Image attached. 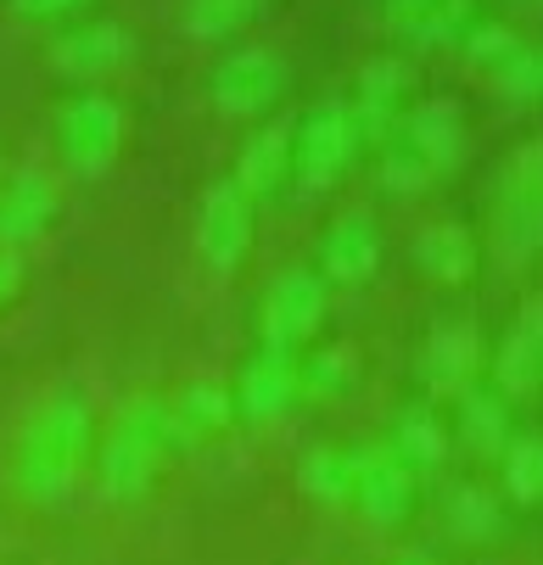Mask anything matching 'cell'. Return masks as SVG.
<instances>
[{
	"mask_svg": "<svg viewBox=\"0 0 543 565\" xmlns=\"http://www.w3.org/2000/svg\"><path fill=\"white\" fill-rule=\"evenodd\" d=\"M398 565H432V559H426V554H404Z\"/></svg>",
	"mask_w": 543,
	"mask_h": 565,
	"instance_id": "cell-35",
	"label": "cell"
},
{
	"mask_svg": "<svg viewBox=\"0 0 543 565\" xmlns=\"http://www.w3.org/2000/svg\"><path fill=\"white\" fill-rule=\"evenodd\" d=\"M297 488L315 499V504H331L342 510L353 499V470H348V454L342 448H308L302 465H297Z\"/></svg>",
	"mask_w": 543,
	"mask_h": 565,
	"instance_id": "cell-24",
	"label": "cell"
},
{
	"mask_svg": "<svg viewBox=\"0 0 543 565\" xmlns=\"http://www.w3.org/2000/svg\"><path fill=\"white\" fill-rule=\"evenodd\" d=\"M471 29V0H437V7L404 34L409 45H448Z\"/></svg>",
	"mask_w": 543,
	"mask_h": 565,
	"instance_id": "cell-29",
	"label": "cell"
},
{
	"mask_svg": "<svg viewBox=\"0 0 543 565\" xmlns=\"http://www.w3.org/2000/svg\"><path fill=\"white\" fill-rule=\"evenodd\" d=\"M515 420H510V397H499L493 386H465L459 392V437L471 454L493 459L504 443H510Z\"/></svg>",
	"mask_w": 543,
	"mask_h": 565,
	"instance_id": "cell-22",
	"label": "cell"
},
{
	"mask_svg": "<svg viewBox=\"0 0 543 565\" xmlns=\"http://www.w3.org/2000/svg\"><path fill=\"white\" fill-rule=\"evenodd\" d=\"M326 313H331V280L320 269H280L258 302V331L269 348H308L315 342V331L326 326Z\"/></svg>",
	"mask_w": 543,
	"mask_h": 565,
	"instance_id": "cell-5",
	"label": "cell"
},
{
	"mask_svg": "<svg viewBox=\"0 0 543 565\" xmlns=\"http://www.w3.org/2000/svg\"><path fill=\"white\" fill-rule=\"evenodd\" d=\"M348 364H353L348 348H320L297 359V397H337L348 386Z\"/></svg>",
	"mask_w": 543,
	"mask_h": 565,
	"instance_id": "cell-28",
	"label": "cell"
},
{
	"mask_svg": "<svg viewBox=\"0 0 543 565\" xmlns=\"http://www.w3.org/2000/svg\"><path fill=\"white\" fill-rule=\"evenodd\" d=\"M415 264L437 280V286H465L482 264V247L465 224H426L415 235Z\"/></svg>",
	"mask_w": 543,
	"mask_h": 565,
	"instance_id": "cell-19",
	"label": "cell"
},
{
	"mask_svg": "<svg viewBox=\"0 0 543 565\" xmlns=\"http://www.w3.org/2000/svg\"><path fill=\"white\" fill-rule=\"evenodd\" d=\"M286 96V62L269 45H242L213 67V107L224 118H258Z\"/></svg>",
	"mask_w": 543,
	"mask_h": 565,
	"instance_id": "cell-8",
	"label": "cell"
},
{
	"mask_svg": "<svg viewBox=\"0 0 543 565\" xmlns=\"http://www.w3.org/2000/svg\"><path fill=\"white\" fill-rule=\"evenodd\" d=\"M537 381H543V302L526 297L493 348V392L515 403V397H532Z\"/></svg>",
	"mask_w": 543,
	"mask_h": 565,
	"instance_id": "cell-13",
	"label": "cell"
},
{
	"mask_svg": "<svg viewBox=\"0 0 543 565\" xmlns=\"http://www.w3.org/2000/svg\"><path fill=\"white\" fill-rule=\"evenodd\" d=\"M124 107L102 90H85V96H73L62 113H56V146H62V163L79 174V180H102L113 163H118V151H124Z\"/></svg>",
	"mask_w": 543,
	"mask_h": 565,
	"instance_id": "cell-4",
	"label": "cell"
},
{
	"mask_svg": "<svg viewBox=\"0 0 543 565\" xmlns=\"http://www.w3.org/2000/svg\"><path fill=\"white\" fill-rule=\"evenodd\" d=\"M258 18V0H185V34L191 40H224V34H236Z\"/></svg>",
	"mask_w": 543,
	"mask_h": 565,
	"instance_id": "cell-26",
	"label": "cell"
},
{
	"mask_svg": "<svg viewBox=\"0 0 543 565\" xmlns=\"http://www.w3.org/2000/svg\"><path fill=\"white\" fill-rule=\"evenodd\" d=\"M230 403H236V415L253 420V426L280 420L291 403H297V353L258 342V353H253V359L242 364V375H236V392H230Z\"/></svg>",
	"mask_w": 543,
	"mask_h": 565,
	"instance_id": "cell-10",
	"label": "cell"
},
{
	"mask_svg": "<svg viewBox=\"0 0 543 565\" xmlns=\"http://www.w3.org/2000/svg\"><path fill=\"white\" fill-rule=\"evenodd\" d=\"M381 269V230L364 207H348L331 218L326 241H320V275L337 286H359Z\"/></svg>",
	"mask_w": 543,
	"mask_h": 565,
	"instance_id": "cell-16",
	"label": "cell"
},
{
	"mask_svg": "<svg viewBox=\"0 0 543 565\" xmlns=\"http://www.w3.org/2000/svg\"><path fill=\"white\" fill-rule=\"evenodd\" d=\"M135 51L129 29L96 18V23H79V29H67L56 45H51V67L62 78H79V85H91V78H107L113 67H124Z\"/></svg>",
	"mask_w": 543,
	"mask_h": 565,
	"instance_id": "cell-15",
	"label": "cell"
},
{
	"mask_svg": "<svg viewBox=\"0 0 543 565\" xmlns=\"http://www.w3.org/2000/svg\"><path fill=\"white\" fill-rule=\"evenodd\" d=\"M543 241V157L537 146H515L493 180V253L504 269H521L537 258Z\"/></svg>",
	"mask_w": 543,
	"mask_h": 565,
	"instance_id": "cell-3",
	"label": "cell"
},
{
	"mask_svg": "<svg viewBox=\"0 0 543 565\" xmlns=\"http://www.w3.org/2000/svg\"><path fill=\"white\" fill-rule=\"evenodd\" d=\"M91 0H7V12L23 18V23H51V18H67V12H85Z\"/></svg>",
	"mask_w": 543,
	"mask_h": 565,
	"instance_id": "cell-32",
	"label": "cell"
},
{
	"mask_svg": "<svg viewBox=\"0 0 543 565\" xmlns=\"http://www.w3.org/2000/svg\"><path fill=\"white\" fill-rule=\"evenodd\" d=\"M443 515H448V532L465 537V543H488V537L504 532V504H499L488 488H477V481L454 488L448 504H443Z\"/></svg>",
	"mask_w": 543,
	"mask_h": 565,
	"instance_id": "cell-23",
	"label": "cell"
},
{
	"mask_svg": "<svg viewBox=\"0 0 543 565\" xmlns=\"http://www.w3.org/2000/svg\"><path fill=\"white\" fill-rule=\"evenodd\" d=\"M286 174H291V118H269L264 129L247 135L242 163H236V174H230V180H236L258 202V196H275L286 185Z\"/></svg>",
	"mask_w": 543,
	"mask_h": 565,
	"instance_id": "cell-18",
	"label": "cell"
},
{
	"mask_svg": "<svg viewBox=\"0 0 543 565\" xmlns=\"http://www.w3.org/2000/svg\"><path fill=\"white\" fill-rule=\"evenodd\" d=\"M386 448H393L415 476H437L443 459H448V431H443V420L426 409V403H404V409L393 415V437H386Z\"/></svg>",
	"mask_w": 543,
	"mask_h": 565,
	"instance_id": "cell-20",
	"label": "cell"
},
{
	"mask_svg": "<svg viewBox=\"0 0 543 565\" xmlns=\"http://www.w3.org/2000/svg\"><path fill=\"white\" fill-rule=\"evenodd\" d=\"M515 7H532V0H515Z\"/></svg>",
	"mask_w": 543,
	"mask_h": 565,
	"instance_id": "cell-36",
	"label": "cell"
},
{
	"mask_svg": "<svg viewBox=\"0 0 543 565\" xmlns=\"http://www.w3.org/2000/svg\"><path fill=\"white\" fill-rule=\"evenodd\" d=\"M459 40H465V56H471L482 73H493V67H499V62H504V56L521 45V34H515L510 23H471Z\"/></svg>",
	"mask_w": 543,
	"mask_h": 565,
	"instance_id": "cell-31",
	"label": "cell"
},
{
	"mask_svg": "<svg viewBox=\"0 0 543 565\" xmlns=\"http://www.w3.org/2000/svg\"><path fill=\"white\" fill-rule=\"evenodd\" d=\"M393 140L409 146L437 180H443L448 169H459V163H465V146H471V135H465V113H459L454 102H443V96L415 102V107L404 113V124H398Z\"/></svg>",
	"mask_w": 543,
	"mask_h": 565,
	"instance_id": "cell-12",
	"label": "cell"
},
{
	"mask_svg": "<svg viewBox=\"0 0 543 565\" xmlns=\"http://www.w3.org/2000/svg\"><path fill=\"white\" fill-rule=\"evenodd\" d=\"M348 470H353V499L359 515L375 526V532H393L415 515V493H420V476L386 448V443H370V448H353L348 454Z\"/></svg>",
	"mask_w": 543,
	"mask_h": 565,
	"instance_id": "cell-7",
	"label": "cell"
},
{
	"mask_svg": "<svg viewBox=\"0 0 543 565\" xmlns=\"http://www.w3.org/2000/svg\"><path fill=\"white\" fill-rule=\"evenodd\" d=\"M404 102H409V67L398 56H375L359 73V96L348 102V118L359 129V140L386 146L404 124Z\"/></svg>",
	"mask_w": 543,
	"mask_h": 565,
	"instance_id": "cell-11",
	"label": "cell"
},
{
	"mask_svg": "<svg viewBox=\"0 0 543 565\" xmlns=\"http://www.w3.org/2000/svg\"><path fill=\"white\" fill-rule=\"evenodd\" d=\"M169 420H174V443L191 448V443L219 437L230 420H236V403H230V392L213 386V381H191L180 397H169Z\"/></svg>",
	"mask_w": 543,
	"mask_h": 565,
	"instance_id": "cell-21",
	"label": "cell"
},
{
	"mask_svg": "<svg viewBox=\"0 0 543 565\" xmlns=\"http://www.w3.org/2000/svg\"><path fill=\"white\" fill-rule=\"evenodd\" d=\"M18 291H23V258H18V247H0V308Z\"/></svg>",
	"mask_w": 543,
	"mask_h": 565,
	"instance_id": "cell-34",
	"label": "cell"
},
{
	"mask_svg": "<svg viewBox=\"0 0 543 565\" xmlns=\"http://www.w3.org/2000/svg\"><path fill=\"white\" fill-rule=\"evenodd\" d=\"M359 151V129L348 118V102L308 107L302 124H291V174L302 191H331Z\"/></svg>",
	"mask_w": 543,
	"mask_h": 565,
	"instance_id": "cell-6",
	"label": "cell"
},
{
	"mask_svg": "<svg viewBox=\"0 0 543 565\" xmlns=\"http://www.w3.org/2000/svg\"><path fill=\"white\" fill-rule=\"evenodd\" d=\"M488 78H493V90H499L504 102H537V96H543V62H537V45L521 40V45L488 73Z\"/></svg>",
	"mask_w": 543,
	"mask_h": 565,
	"instance_id": "cell-27",
	"label": "cell"
},
{
	"mask_svg": "<svg viewBox=\"0 0 543 565\" xmlns=\"http://www.w3.org/2000/svg\"><path fill=\"white\" fill-rule=\"evenodd\" d=\"M56 218V180L45 169H12L0 180V247H23Z\"/></svg>",
	"mask_w": 543,
	"mask_h": 565,
	"instance_id": "cell-17",
	"label": "cell"
},
{
	"mask_svg": "<svg viewBox=\"0 0 543 565\" xmlns=\"http://www.w3.org/2000/svg\"><path fill=\"white\" fill-rule=\"evenodd\" d=\"M482 364H488V342H482V331L471 326V319L437 326V331L426 337V348H420V375H426V386H432V392H448V397H459L465 386H477Z\"/></svg>",
	"mask_w": 543,
	"mask_h": 565,
	"instance_id": "cell-14",
	"label": "cell"
},
{
	"mask_svg": "<svg viewBox=\"0 0 543 565\" xmlns=\"http://www.w3.org/2000/svg\"><path fill=\"white\" fill-rule=\"evenodd\" d=\"M174 448L180 443H174V420H169V397H129V403H118V415L107 420V437H102V454H96L102 499H113V504L146 499Z\"/></svg>",
	"mask_w": 543,
	"mask_h": 565,
	"instance_id": "cell-2",
	"label": "cell"
},
{
	"mask_svg": "<svg viewBox=\"0 0 543 565\" xmlns=\"http://www.w3.org/2000/svg\"><path fill=\"white\" fill-rule=\"evenodd\" d=\"M91 454V403L79 392L45 397L34 420L18 437V488L29 504H62L73 499Z\"/></svg>",
	"mask_w": 543,
	"mask_h": 565,
	"instance_id": "cell-1",
	"label": "cell"
},
{
	"mask_svg": "<svg viewBox=\"0 0 543 565\" xmlns=\"http://www.w3.org/2000/svg\"><path fill=\"white\" fill-rule=\"evenodd\" d=\"M499 459H504V493L515 504H537L543 499V443L532 431H510Z\"/></svg>",
	"mask_w": 543,
	"mask_h": 565,
	"instance_id": "cell-25",
	"label": "cell"
},
{
	"mask_svg": "<svg viewBox=\"0 0 543 565\" xmlns=\"http://www.w3.org/2000/svg\"><path fill=\"white\" fill-rule=\"evenodd\" d=\"M432 7H437V0H381V18H386V29H393V34H409Z\"/></svg>",
	"mask_w": 543,
	"mask_h": 565,
	"instance_id": "cell-33",
	"label": "cell"
},
{
	"mask_svg": "<svg viewBox=\"0 0 543 565\" xmlns=\"http://www.w3.org/2000/svg\"><path fill=\"white\" fill-rule=\"evenodd\" d=\"M247 247H253V196L236 180L207 185L196 207V253L207 258V269L236 275L247 264Z\"/></svg>",
	"mask_w": 543,
	"mask_h": 565,
	"instance_id": "cell-9",
	"label": "cell"
},
{
	"mask_svg": "<svg viewBox=\"0 0 543 565\" xmlns=\"http://www.w3.org/2000/svg\"><path fill=\"white\" fill-rule=\"evenodd\" d=\"M437 174L420 163V157L409 151V146H398V140H386V151H381V185L386 191H404V196H415V191H426Z\"/></svg>",
	"mask_w": 543,
	"mask_h": 565,
	"instance_id": "cell-30",
	"label": "cell"
}]
</instances>
